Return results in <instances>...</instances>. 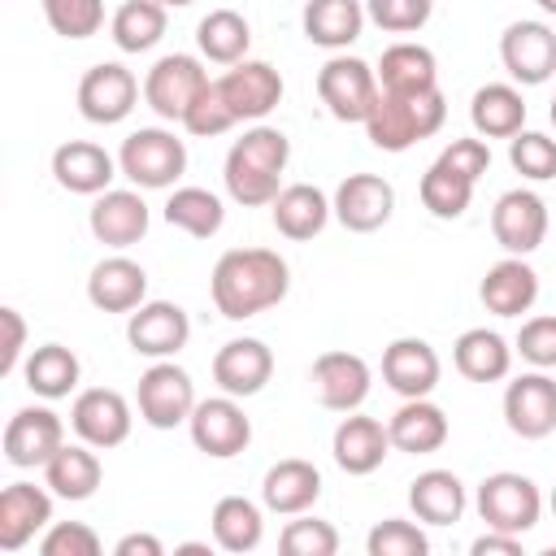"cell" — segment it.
Segmentation results:
<instances>
[{"mask_svg": "<svg viewBox=\"0 0 556 556\" xmlns=\"http://www.w3.org/2000/svg\"><path fill=\"white\" fill-rule=\"evenodd\" d=\"M52 526V491L48 482H9L0 491V552H22L39 530Z\"/></svg>", "mask_w": 556, "mask_h": 556, "instance_id": "7402d4cb", "label": "cell"}, {"mask_svg": "<svg viewBox=\"0 0 556 556\" xmlns=\"http://www.w3.org/2000/svg\"><path fill=\"white\" fill-rule=\"evenodd\" d=\"M434 0H365V17L387 35H413L430 22Z\"/></svg>", "mask_w": 556, "mask_h": 556, "instance_id": "7dc6e473", "label": "cell"}, {"mask_svg": "<svg viewBox=\"0 0 556 556\" xmlns=\"http://www.w3.org/2000/svg\"><path fill=\"white\" fill-rule=\"evenodd\" d=\"M473 556H521V534H504V530H486L473 539L469 547Z\"/></svg>", "mask_w": 556, "mask_h": 556, "instance_id": "db71d44e", "label": "cell"}, {"mask_svg": "<svg viewBox=\"0 0 556 556\" xmlns=\"http://www.w3.org/2000/svg\"><path fill=\"white\" fill-rule=\"evenodd\" d=\"M317 96L326 104V113L334 122H361L374 113V100H378V70L361 56H348V52H334L321 70H317Z\"/></svg>", "mask_w": 556, "mask_h": 556, "instance_id": "8992f818", "label": "cell"}, {"mask_svg": "<svg viewBox=\"0 0 556 556\" xmlns=\"http://www.w3.org/2000/svg\"><path fill=\"white\" fill-rule=\"evenodd\" d=\"M165 222L191 239H213L226 222V208H222V195H213L208 187H174L169 200H165Z\"/></svg>", "mask_w": 556, "mask_h": 556, "instance_id": "ab89813d", "label": "cell"}, {"mask_svg": "<svg viewBox=\"0 0 556 556\" xmlns=\"http://www.w3.org/2000/svg\"><path fill=\"white\" fill-rule=\"evenodd\" d=\"M235 126H239V117H235L230 104L222 100L217 83H208L204 96H200V100L187 109V117H182V130L195 135V139H217V135H226V130H235Z\"/></svg>", "mask_w": 556, "mask_h": 556, "instance_id": "c3c4849f", "label": "cell"}, {"mask_svg": "<svg viewBox=\"0 0 556 556\" xmlns=\"http://www.w3.org/2000/svg\"><path fill=\"white\" fill-rule=\"evenodd\" d=\"M278 547H282V556H334L339 552V530L330 521H321V517L300 513V517H291L282 526Z\"/></svg>", "mask_w": 556, "mask_h": 556, "instance_id": "ee69618b", "label": "cell"}, {"mask_svg": "<svg viewBox=\"0 0 556 556\" xmlns=\"http://www.w3.org/2000/svg\"><path fill=\"white\" fill-rule=\"evenodd\" d=\"M83 378L78 356L65 343H39L26 361H22V382L39 395V400H65Z\"/></svg>", "mask_w": 556, "mask_h": 556, "instance_id": "8d00e7d4", "label": "cell"}, {"mask_svg": "<svg viewBox=\"0 0 556 556\" xmlns=\"http://www.w3.org/2000/svg\"><path fill=\"white\" fill-rule=\"evenodd\" d=\"M187 430H191V443L213 460H230L252 443V417L226 391L213 400H200L187 417Z\"/></svg>", "mask_w": 556, "mask_h": 556, "instance_id": "9c48e42d", "label": "cell"}, {"mask_svg": "<svg viewBox=\"0 0 556 556\" xmlns=\"http://www.w3.org/2000/svg\"><path fill=\"white\" fill-rule=\"evenodd\" d=\"M547 117H552V126H556V96H552V109H547Z\"/></svg>", "mask_w": 556, "mask_h": 556, "instance_id": "680465c9", "label": "cell"}, {"mask_svg": "<svg viewBox=\"0 0 556 556\" xmlns=\"http://www.w3.org/2000/svg\"><path fill=\"white\" fill-rule=\"evenodd\" d=\"M109 35L122 52H148L161 43L165 35V4L161 0H126L117 4L113 22H109Z\"/></svg>", "mask_w": 556, "mask_h": 556, "instance_id": "60d3db41", "label": "cell"}, {"mask_svg": "<svg viewBox=\"0 0 556 556\" xmlns=\"http://www.w3.org/2000/svg\"><path fill=\"white\" fill-rule=\"evenodd\" d=\"M165 9H187V4H195V0H161Z\"/></svg>", "mask_w": 556, "mask_h": 556, "instance_id": "6f0895ef", "label": "cell"}, {"mask_svg": "<svg viewBox=\"0 0 556 556\" xmlns=\"http://www.w3.org/2000/svg\"><path fill=\"white\" fill-rule=\"evenodd\" d=\"M291 161V139L278 126L256 122L252 130H243V139L230 143L226 165H222V182L226 195L243 208H261L274 204L282 191V169Z\"/></svg>", "mask_w": 556, "mask_h": 556, "instance_id": "7a4b0ae2", "label": "cell"}, {"mask_svg": "<svg viewBox=\"0 0 556 556\" xmlns=\"http://www.w3.org/2000/svg\"><path fill=\"white\" fill-rule=\"evenodd\" d=\"M365 22V0H308L300 13L304 39L326 52H343L348 43H356Z\"/></svg>", "mask_w": 556, "mask_h": 556, "instance_id": "d6a6232c", "label": "cell"}, {"mask_svg": "<svg viewBox=\"0 0 556 556\" xmlns=\"http://www.w3.org/2000/svg\"><path fill=\"white\" fill-rule=\"evenodd\" d=\"M291 291V269L274 248H230L217 256L208 295L226 321H248L274 304H282Z\"/></svg>", "mask_w": 556, "mask_h": 556, "instance_id": "6da1fadb", "label": "cell"}, {"mask_svg": "<svg viewBox=\"0 0 556 556\" xmlns=\"http://www.w3.org/2000/svg\"><path fill=\"white\" fill-rule=\"evenodd\" d=\"M117 169L139 191H165L187 174V143L165 126H139L122 139Z\"/></svg>", "mask_w": 556, "mask_h": 556, "instance_id": "277c9868", "label": "cell"}, {"mask_svg": "<svg viewBox=\"0 0 556 556\" xmlns=\"http://www.w3.org/2000/svg\"><path fill=\"white\" fill-rule=\"evenodd\" d=\"M330 208H334V217H339V226L343 230H352V235H374V230H382L387 222H391V213H395V187L382 178V174H348L339 187H334V195H330Z\"/></svg>", "mask_w": 556, "mask_h": 556, "instance_id": "5bb4252c", "label": "cell"}, {"mask_svg": "<svg viewBox=\"0 0 556 556\" xmlns=\"http://www.w3.org/2000/svg\"><path fill=\"white\" fill-rule=\"evenodd\" d=\"M269 378H274V352L261 339H230L213 356V382L235 400L265 391Z\"/></svg>", "mask_w": 556, "mask_h": 556, "instance_id": "d4e9b609", "label": "cell"}, {"mask_svg": "<svg viewBox=\"0 0 556 556\" xmlns=\"http://www.w3.org/2000/svg\"><path fill=\"white\" fill-rule=\"evenodd\" d=\"M408 508L426 526H456L469 508V491L452 469H426L408 482Z\"/></svg>", "mask_w": 556, "mask_h": 556, "instance_id": "1f68e13d", "label": "cell"}, {"mask_svg": "<svg viewBox=\"0 0 556 556\" xmlns=\"http://www.w3.org/2000/svg\"><path fill=\"white\" fill-rule=\"evenodd\" d=\"M478 300L486 313L495 317H521L534 308L539 300V274L530 269L526 256H504L486 269V278L478 282Z\"/></svg>", "mask_w": 556, "mask_h": 556, "instance_id": "484cf974", "label": "cell"}, {"mask_svg": "<svg viewBox=\"0 0 556 556\" xmlns=\"http://www.w3.org/2000/svg\"><path fill=\"white\" fill-rule=\"evenodd\" d=\"M391 452V434L378 417H365V413H343V421L334 426V439H330V456L343 473L352 478H365L374 473Z\"/></svg>", "mask_w": 556, "mask_h": 556, "instance_id": "603a6c76", "label": "cell"}, {"mask_svg": "<svg viewBox=\"0 0 556 556\" xmlns=\"http://www.w3.org/2000/svg\"><path fill=\"white\" fill-rule=\"evenodd\" d=\"M139 104V78L122 61H100L78 78V113L96 126H117Z\"/></svg>", "mask_w": 556, "mask_h": 556, "instance_id": "7c38bea8", "label": "cell"}, {"mask_svg": "<svg viewBox=\"0 0 556 556\" xmlns=\"http://www.w3.org/2000/svg\"><path fill=\"white\" fill-rule=\"evenodd\" d=\"M365 552L369 556H426L430 552V539L417 521H404V517H387L369 530L365 539Z\"/></svg>", "mask_w": 556, "mask_h": 556, "instance_id": "bcb514c9", "label": "cell"}, {"mask_svg": "<svg viewBox=\"0 0 556 556\" xmlns=\"http://www.w3.org/2000/svg\"><path fill=\"white\" fill-rule=\"evenodd\" d=\"M439 165H447V169H456V174H465L469 182H478L486 169H491V148H486V139L478 135H460V139H452L439 156H434Z\"/></svg>", "mask_w": 556, "mask_h": 556, "instance_id": "816d5d0a", "label": "cell"}, {"mask_svg": "<svg viewBox=\"0 0 556 556\" xmlns=\"http://www.w3.org/2000/svg\"><path fill=\"white\" fill-rule=\"evenodd\" d=\"M161 552H165V543L156 534H122L113 543V556H161Z\"/></svg>", "mask_w": 556, "mask_h": 556, "instance_id": "11a10c76", "label": "cell"}, {"mask_svg": "<svg viewBox=\"0 0 556 556\" xmlns=\"http://www.w3.org/2000/svg\"><path fill=\"white\" fill-rule=\"evenodd\" d=\"M135 404H139V421H148L152 430H174V426H182L191 417V408L200 400H195V382H191V374L182 365L152 361L139 374Z\"/></svg>", "mask_w": 556, "mask_h": 556, "instance_id": "ba28073f", "label": "cell"}, {"mask_svg": "<svg viewBox=\"0 0 556 556\" xmlns=\"http://www.w3.org/2000/svg\"><path fill=\"white\" fill-rule=\"evenodd\" d=\"M500 61L517 87H543L556 78V30L547 22H508L500 35Z\"/></svg>", "mask_w": 556, "mask_h": 556, "instance_id": "30bf717a", "label": "cell"}, {"mask_svg": "<svg viewBox=\"0 0 556 556\" xmlns=\"http://www.w3.org/2000/svg\"><path fill=\"white\" fill-rule=\"evenodd\" d=\"M213 543L222 552H256L265 539V504H252L248 495H222L213 504Z\"/></svg>", "mask_w": 556, "mask_h": 556, "instance_id": "d590c367", "label": "cell"}, {"mask_svg": "<svg viewBox=\"0 0 556 556\" xmlns=\"http://www.w3.org/2000/svg\"><path fill=\"white\" fill-rule=\"evenodd\" d=\"M473 187H478V182H469L465 174H456V169H447V165L434 161V165L421 174L417 195H421V208H426L430 217L456 222V217H465V208H469V200H473Z\"/></svg>", "mask_w": 556, "mask_h": 556, "instance_id": "b9f144b4", "label": "cell"}, {"mask_svg": "<svg viewBox=\"0 0 556 556\" xmlns=\"http://www.w3.org/2000/svg\"><path fill=\"white\" fill-rule=\"evenodd\" d=\"M65 443V421L48 404L17 408L4 426V460L13 469H43Z\"/></svg>", "mask_w": 556, "mask_h": 556, "instance_id": "2e32d148", "label": "cell"}, {"mask_svg": "<svg viewBox=\"0 0 556 556\" xmlns=\"http://www.w3.org/2000/svg\"><path fill=\"white\" fill-rule=\"evenodd\" d=\"M439 374H443L439 352H434L426 339L404 334V339H391V343L382 348V382H387L400 400H421V395H430V391L439 387Z\"/></svg>", "mask_w": 556, "mask_h": 556, "instance_id": "44dd1931", "label": "cell"}, {"mask_svg": "<svg viewBox=\"0 0 556 556\" xmlns=\"http://www.w3.org/2000/svg\"><path fill=\"white\" fill-rule=\"evenodd\" d=\"M378 87L382 91H430L439 87V61L426 43H391L378 61Z\"/></svg>", "mask_w": 556, "mask_h": 556, "instance_id": "74e56055", "label": "cell"}, {"mask_svg": "<svg viewBox=\"0 0 556 556\" xmlns=\"http://www.w3.org/2000/svg\"><path fill=\"white\" fill-rule=\"evenodd\" d=\"M87 300L100 313H135L148 300V269L130 256H104L87 278Z\"/></svg>", "mask_w": 556, "mask_h": 556, "instance_id": "83f0119b", "label": "cell"}, {"mask_svg": "<svg viewBox=\"0 0 556 556\" xmlns=\"http://www.w3.org/2000/svg\"><path fill=\"white\" fill-rule=\"evenodd\" d=\"M504 426L530 443L556 430V378L547 369L517 374L504 387Z\"/></svg>", "mask_w": 556, "mask_h": 556, "instance_id": "4fadbf2b", "label": "cell"}, {"mask_svg": "<svg viewBox=\"0 0 556 556\" xmlns=\"http://www.w3.org/2000/svg\"><path fill=\"white\" fill-rule=\"evenodd\" d=\"M148 222H152V213H148L143 195L130 191V187H109V191H100V195L91 200V213H87V226H91L96 243L117 248V252L130 248V243H139V239L148 235Z\"/></svg>", "mask_w": 556, "mask_h": 556, "instance_id": "ffe728a7", "label": "cell"}, {"mask_svg": "<svg viewBox=\"0 0 556 556\" xmlns=\"http://www.w3.org/2000/svg\"><path fill=\"white\" fill-rule=\"evenodd\" d=\"M513 352L534 365V369H556V317L543 313V317H526L521 330H517V343Z\"/></svg>", "mask_w": 556, "mask_h": 556, "instance_id": "681fc988", "label": "cell"}, {"mask_svg": "<svg viewBox=\"0 0 556 556\" xmlns=\"http://www.w3.org/2000/svg\"><path fill=\"white\" fill-rule=\"evenodd\" d=\"M43 482H48V491L56 500L83 504V500H91L100 491L104 465H100V456H96L91 443H83V439L78 443H61V452L43 465Z\"/></svg>", "mask_w": 556, "mask_h": 556, "instance_id": "4dcf8cb0", "label": "cell"}, {"mask_svg": "<svg viewBox=\"0 0 556 556\" xmlns=\"http://www.w3.org/2000/svg\"><path fill=\"white\" fill-rule=\"evenodd\" d=\"M4 321V352H0V374H17L22 369V352H26V321L17 308H0Z\"/></svg>", "mask_w": 556, "mask_h": 556, "instance_id": "f5cc1de1", "label": "cell"}, {"mask_svg": "<svg viewBox=\"0 0 556 556\" xmlns=\"http://www.w3.org/2000/svg\"><path fill=\"white\" fill-rule=\"evenodd\" d=\"M269 217H274V230H278L282 239L304 243V239H313V235L326 230V222L334 217V208H330V200H326L321 187H313V182H291V187H282L278 200L269 204Z\"/></svg>", "mask_w": 556, "mask_h": 556, "instance_id": "f546056e", "label": "cell"}, {"mask_svg": "<svg viewBox=\"0 0 556 556\" xmlns=\"http://www.w3.org/2000/svg\"><path fill=\"white\" fill-rule=\"evenodd\" d=\"M208 83H213V78H208V70H204L200 56H191V52H169V56H161V61L143 74V100H148V109H152L161 122H178V126H182L187 109L204 96Z\"/></svg>", "mask_w": 556, "mask_h": 556, "instance_id": "52a82bcc", "label": "cell"}, {"mask_svg": "<svg viewBox=\"0 0 556 556\" xmlns=\"http://www.w3.org/2000/svg\"><path fill=\"white\" fill-rule=\"evenodd\" d=\"M126 339L148 361H174L191 339V317L174 300H143L126 321Z\"/></svg>", "mask_w": 556, "mask_h": 556, "instance_id": "9a60e30c", "label": "cell"}, {"mask_svg": "<svg viewBox=\"0 0 556 556\" xmlns=\"http://www.w3.org/2000/svg\"><path fill=\"white\" fill-rule=\"evenodd\" d=\"M387 434H391V447L395 452H408V456H430L447 443V413L421 395V400H404L391 421H387Z\"/></svg>", "mask_w": 556, "mask_h": 556, "instance_id": "f1b7e54d", "label": "cell"}, {"mask_svg": "<svg viewBox=\"0 0 556 556\" xmlns=\"http://www.w3.org/2000/svg\"><path fill=\"white\" fill-rule=\"evenodd\" d=\"M447 122V100L439 87L430 91H382L374 100V113L365 117V135L378 152H408L413 143L439 135Z\"/></svg>", "mask_w": 556, "mask_h": 556, "instance_id": "3957f363", "label": "cell"}, {"mask_svg": "<svg viewBox=\"0 0 556 556\" xmlns=\"http://www.w3.org/2000/svg\"><path fill=\"white\" fill-rule=\"evenodd\" d=\"M39 9L61 39H91L104 26V0H39Z\"/></svg>", "mask_w": 556, "mask_h": 556, "instance_id": "f6af8a7d", "label": "cell"}, {"mask_svg": "<svg viewBox=\"0 0 556 556\" xmlns=\"http://www.w3.org/2000/svg\"><path fill=\"white\" fill-rule=\"evenodd\" d=\"M195 43H200V56L204 61H213V65H239L248 56V48H252V26L235 9H213V13L200 17Z\"/></svg>", "mask_w": 556, "mask_h": 556, "instance_id": "f35d334b", "label": "cell"}, {"mask_svg": "<svg viewBox=\"0 0 556 556\" xmlns=\"http://www.w3.org/2000/svg\"><path fill=\"white\" fill-rule=\"evenodd\" d=\"M43 556H100V534L87 521H52L39 539Z\"/></svg>", "mask_w": 556, "mask_h": 556, "instance_id": "f907efd6", "label": "cell"}, {"mask_svg": "<svg viewBox=\"0 0 556 556\" xmlns=\"http://www.w3.org/2000/svg\"><path fill=\"white\" fill-rule=\"evenodd\" d=\"M469 122L482 139H513L526 130V100L517 83H486L469 100Z\"/></svg>", "mask_w": 556, "mask_h": 556, "instance_id": "e575fe53", "label": "cell"}, {"mask_svg": "<svg viewBox=\"0 0 556 556\" xmlns=\"http://www.w3.org/2000/svg\"><path fill=\"white\" fill-rule=\"evenodd\" d=\"M321 495V473L313 460H300V456H287L278 465L265 469L261 478V504L278 517H300L317 504Z\"/></svg>", "mask_w": 556, "mask_h": 556, "instance_id": "4316f807", "label": "cell"}, {"mask_svg": "<svg viewBox=\"0 0 556 556\" xmlns=\"http://www.w3.org/2000/svg\"><path fill=\"white\" fill-rule=\"evenodd\" d=\"M70 426H74V434L83 443H91L96 452H109V447H122L130 439L135 413H130V404H126L122 391H113V387H87L70 404Z\"/></svg>", "mask_w": 556, "mask_h": 556, "instance_id": "8fae6325", "label": "cell"}, {"mask_svg": "<svg viewBox=\"0 0 556 556\" xmlns=\"http://www.w3.org/2000/svg\"><path fill=\"white\" fill-rule=\"evenodd\" d=\"M508 165L530 182L556 178V139L543 130H517L508 139Z\"/></svg>", "mask_w": 556, "mask_h": 556, "instance_id": "7bdbcfd3", "label": "cell"}, {"mask_svg": "<svg viewBox=\"0 0 556 556\" xmlns=\"http://www.w3.org/2000/svg\"><path fill=\"white\" fill-rule=\"evenodd\" d=\"M491 235L508 256H530L547 239V204L530 187H513L491 208Z\"/></svg>", "mask_w": 556, "mask_h": 556, "instance_id": "e0dca14e", "label": "cell"}, {"mask_svg": "<svg viewBox=\"0 0 556 556\" xmlns=\"http://www.w3.org/2000/svg\"><path fill=\"white\" fill-rule=\"evenodd\" d=\"M313 391H317V404L330 408V413H356L365 400H369V387H374V369L365 356L356 352H321L313 361Z\"/></svg>", "mask_w": 556, "mask_h": 556, "instance_id": "ac0fdd59", "label": "cell"}, {"mask_svg": "<svg viewBox=\"0 0 556 556\" xmlns=\"http://www.w3.org/2000/svg\"><path fill=\"white\" fill-rule=\"evenodd\" d=\"M452 365L469 382H504L513 374V343L500 330L473 326L452 343Z\"/></svg>", "mask_w": 556, "mask_h": 556, "instance_id": "836d02e7", "label": "cell"}, {"mask_svg": "<svg viewBox=\"0 0 556 556\" xmlns=\"http://www.w3.org/2000/svg\"><path fill=\"white\" fill-rule=\"evenodd\" d=\"M117 174H122L117 169V156H109L91 139H70V143H61L52 152V178L70 195H100V191H109V182Z\"/></svg>", "mask_w": 556, "mask_h": 556, "instance_id": "cb8c5ba5", "label": "cell"}, {"mask_svg": "<svg viewBox=\"0 0 556 556\" xmlns=\"http://www.w3.org/2000/svg\"><path fill=\"white\" fill-rule=\"evenodd\" d=\"M547 504H552V517H556V486H552V500Z\"/></svg>", "mask_w": 556, "mask_h": 556, "instance_id": "91938a15", "label": "cell"}, {"mask_svg": "<svg viewBox=\"0 0 556 556\" xmlns=\"http://www.w3.org/2000/svg\"><path fill=\"white\" fill-rule=\"evenodd\" d=\"M473 508H478V517H482L486 530L530 534L539 526V517H543V495H539L534 478L513 473V469H500V473H486L478 482Z\"/></svg>", "mask_w": 556, "mask_h": 556, "instance_id": "5b68a950", "label": "cell"}, {"mask_svg": "<svg viewBox=\"0 0 556 556\" xmlns=\"http://www.w3.org/2000/svg\"><path fill=\"white\" fill-rule=\"evenodd\" d=\"M213 83H217L222 100L230 104V113H235L239 122H261V117H269V113L278 109V100H282V74H278L269 61L243 56L239 65H226V74L213 78Z\"/></svg>", "mask_w": 556, "mask_h": 556, "instance_id": "d6986e66", "label": "cell"}, {"mask_svg": "<svg viewBox=\"0 0 556 556\" xmlns=\"http://www.w3.org/2000/svg\"><path fill=\"white\" fill-rule=\"evenodd\" d=\"M534 4H539L543 13H552V17H556V0H534Z\"/></svg>", "mask_w": 556, "mask_h": 556, "instance_id": "9f6ffc18", "label": "cell"}]
</instances>
